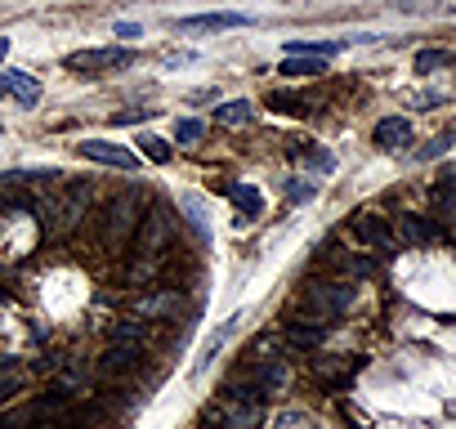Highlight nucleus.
Instances as JSON below:
<instances>
[{
    "label": "nucleus",
    "instance_id": "4468645a",
    "mask_svg": "<svg viewBox=\"0 0 456 429\" xmlns=\"http://www.w3.org/2000/svg\"><path fill=\"white\" fill-rule=\"evenodd\" d=\"M358 233H362L367 242H376L380 251H394V233L376 220V214H362V220H358Z\"/></svg>",
    "mask_w": 456,
    "mask_h": 429
},
{
    "label": "nucleus",
    "instance_id": "bb28decb",
    "mask_svg": "<svg viewBox=\"0 0 456 429\" xmlns=\"http://www.w3.org/2000/svg\"><path fill=\"white\" fill-rule=\"evenodd\" d=\"M10 54V36H0V59H5Z\"/></svg>",
    "mask_w": 456,
    "mask_h": 429
},
{
    "label": "nucleus",
    "instance_id": "6e6552de",
    "mask_svg": "<svg viewBox=\"0 0 456 429\" xmlns=\"http://www.w3.org/2000/svg\"><path fill=\"white\" fill-rule=\"evenodd\" d=\"M371 143H376L380 152L407 148V143H411V121H407V117H380L376 130H371Z\"/></svg>",
    "mask_w": 456,
    "mask_h": 429
},
{
    "label": "nucleus",
    "instance_id": "f03ea898",
    "mask_svg": "<svg viewBox=\"0 0 456 429\" xmlns=\"http://www.w3.org/2000/svg\"><path fill=\"white\" fill-rule=\"evenodd\" d=\"M148 201H152V197L130 183L126 192H117V197L103 206V214H99V242H103L108 255H117L121 247H130V238H134V229H139V214H143Z\"/></svg>",
    "mask_w": 456,
    "mask_h": 429
},
{
    "label": "nucleus",
    "instance_id": "b1692460",
    "mask_svg": "<svg viewBox=\"0 0 456 429\" xmlns=\"http://www.w3.org/2000/svg\"><path fill=\"white\" fill-rule=\"evenodd\" d=\"M148 117H152V108H126V112L112 117V125H139V121H148Z\"/></svg>",
    "mask_w": 456,
    "mask_h": 429
},
{
    "label": "nucleus",
    "instance_id": "9b49d317",
    "mask_svg": "<svg viewBox=\"0 0 456 429\" xmlns=\"http://www.w3.org/2000/svg\"><path fill=\"white\" fill-rule=\"evenodd\" d=\"M398 229H403V238H407V242H420V247L438 238V229L425 220V214H403V220H398Z\"/></svg>",
    "mask_w": 456,
    "mask_h": 429
},
{
    "label": "nucleus",
    "instance_id": "f8f14e48",
    "mask_svg": "<svg viewBox=\"0 0 456 429\" xmlns=\"http://www.w3.org/2000/svg\"><path fill=\"white\" fill-rule=\"evenodd\" d=\"M278 72H282V77H291V81H300V77L309 81V77H322V72H327V63H322V59H300V54H287V63H282Z\"/></svg>",
    "mask_w": 456,
    "mask_h": 429
},
{
    "label": "nucleus",
    "instance_id": "412c9836",
    "mask_svg": "<svg viewBox=\"0 0 456 429\" xmlns=\"http://www.w3.org/2000/svg\"><path fill=\"white\" fill-rule=\"evenodd\" d=\"M291 157H296V161H309V166H318V170H331V166H336L331 152H314V148H291Z\"/></svg>",
    "mask_w": 456,
    "mask_h": 429
},
{
    "label": "nucleus",
    "instance_id": "9d476101",
    "mask_svg": "<svg viewBox=\"0 0 456 429\" xmlns=\"http://www.w3.org/2000/svg\"><path fill=\"white\" fill-rule=\"evenodd\" d=\"M224 192H228V201H233V206H242V214H260V206H265V197H260L256 183H228Z\"/></svg>",
    "mask_w": 456,
    "mask_h": 429
},
{
    "label": "nucleus",
    "instance_id": "0eeeda50",
    "mask_svg": "<svg viewBox=\"0 0 456 429\" xmlns=\"http://www.w3.org/2000/svg\"><path fill=\"white\" fill-rule=\"evenodd\" d=\"M251 23H256L251 14H242V10H228V14H188V19H179L175 28H179V32L201 36V32H228V28H251Z\"/></svg>",
    "mask_w": 456,
    "mask_h": 429
},
{
    "label": "nucleus",
    "instance_id": "f257e3e1",
    "mask_svg": "<svg viewBox=\"0 0 456 429\" xmlns=\"http://www.w3.org/2000/svg\"><path fill=\"white\" fill-rule=\"evenodd\" d=\"M170 247H175V210L152 197L139 214V229L130 238V255L134 260H148V264H166L170 260Z\"/></svg>",
    "mask_w": 456,
    "mask_h": 429
},
{
    "label": "nucleus",
    "instance_id": "ddd939ff",
    "mask_svg": "<svg viewBox=\"0 0 456 429\" xmlns=\"http://www.w3.org/2000/svg\"><path fill=\"white\" fill-rule=\"evenodd\" d=\"M251 117H256V103H247V99H233V103L215 108V121L219 125H247Z\"/></svg>",
    "mask_w": 456,
    "mask_h": 429
},
{
    "label": "nucleus",
    "instance_id": "2eb2a0df",
    "mask_svg": "<svg viewBox=\"0 0 456 429\" xmlns=\"http://www.w3.org/2000/svg\"><path fill=\"white\" fill-rule=\"evenodd\" d=\"M148 336H152V327L143 318H130V322L112 327V340H126V344H148Z\"/></svg>",
    "mask_w": 456,
    "mask_h": 429
},
{
    "label": "nucleus",
    "instance_id": "6ab92c4d",
    "mask_svg": "<svg viewBox=\"0 0 456 429\" xmlns=\"http://www.w3.org/2000/svg\"><path fill=\"white\" fill-rule=\"evenodd\" d=\"M201 134H206V125H201L197 117H183V121L175 125V139H179V143H188V148H192V143H201Z\"/></svg>",
    "mask_w": 456,
    "mask_h": 429
},
{
    "label": "nucleus",
    "instance_id": "20e7f679",
    "mask_svg": "<svg viewBox=\"0 0 456 429\" xmlns=\"http://www.w3.org/2000/svg\"><path fill=\"white\" fill-rule=\"evenodd\" d=\"M134 68V50L130 45H99V50H81L68 59V72L77 77H112V72H126Z\"/></svg>",
    "mask_w": 456,
    "mask_h": 429
},
{
    "label": "nucleus",
    "instance_id": "aec40b11",
    "mask_svg": "<svg viewBox=\"0 0 456 429\" xmlns=\"http://www.w3.org/2000/svg\"><path fill=\"white\" fill-rule=\"evenodd\" d=\"M139 143H143V157H148V161H157V166H161V161H170V143H166V139H157V134H143Z\"/></svg>",
    "mask_w": 456,
    "mask_h": 429
},
{
    "label": "nucleus",
    "instance_id": "39448f33",
    "mask_svg": "<svg viewBox=\"0 0 456 429\" xmlns=\"http://www.w3.org/2000/svg\"><path fill=\"white\" fill-rule=\"evenodd\" d=\"M179 309H183L179 287H152V291L134 295V318H143V322H175Z\"/></svg>",
    "mask_w": 456,
    "mask_h": 429
},
{
    "label": "nucleus",
    "instance_id": "1a4fd4ad",
    "mask_svg": "<svg viewBox=\"0 0 456 429\" xmlns=\"http://www.w3.org/2000/svg\"><path fill=\"white\" fill-rule=\"evenodd\" d=\"M0 94H14L19 99V108H37L41 103V85L28 77V72H0Z\"/></svg>",
    "mask_w": 456,
    "mask_h": 429
},
{
    "label": "nucleus",
    "instance_id": "a211bd4d",
    "mask_svg": "<svg viewBox=\"0 0 456 429\" xmlns=\"http://www.w3.org/2000/svg\"><path fill=\"white\" fill-rule=\"evenodd\" d=\"M287 340H291L296 349H318V344L327 340V331H322V327H291Z\"/></svg>",
    "mask_w": 456,
    "mask_h": 429
},
{
    "label": "nucleus",
    "instance_id": "5701e85b",
    "mask_svg": "<svg viewBox=\"0 0 456 429\" xmlns=\"http://www.w3.org/2000/svg\"><path fill=\"white\" fill-rule=\"evenodd\" d=\"M447 148H452V134H438V139H429V143L416 152V161H434V157H443Z\"/></svg>",
    "mask_w": 456,
    "mask_h": 429
},
{
    "label": "nucleus",
    "instance_id": "f3484780",
    "mask_svg": "<svg viewBox=\"0 0 456 429\" xmlns=\"http://www.w3.org/2000/svg\"><path fill=\"white\" fill-rule=\"evenodd\" d=\"M411 68H416L420 77H429V72H438V68H452V54H447V50H420Z\"/></svg>",
    "mask_w": 456,
    "mask_h": 429
},
{
    "label": "nucleus",
    "instance_id": "393cba45",
    "mask_svg": "<svg viewBox=\"0 0 456 429\" xmlns=\"http://www.w3.org/2000/svg\"><path fill=\"white\" fill-rule=\"evenodd\" d=\"M314 192H318L314 183H287V197H291V201H309Z\"/></svg>",
    "mask_w": 456,
    "mask_h": 429
},
{
    "label": "nucleus",
    "instance_id": "a878e982",
    "mask_svg": "<svg viewBox=\"0 0 456 429\" xmlns=\"http://www.w3.org/2000/svg\"><path fill=\"white\" fill-rule=\"evenodd\" d=\"M19 367V358H10V353H0V376H5V371H14Z\"/></svg>",
    "mask_w": 456,
    "mask_h": 429
},
{
    "label": "nucleus",
    "instance_id": "7ed1b4c3",
    "mask_svg": "<svg viewBox=\"0 0 456 429\" xmlns=\"http://www.w3.org/2000/svg\"><path fill=\"white\" fill-rule=\"evenodd\" d=\"M354 304V287L349 282H314L305 295H300V313L309 322H327L336 313H345Z\"/></svg>",
    "mask_w": 456,
    "mask_h": 429
},
{
    "label": "nucleus",
    "instance_id": "dca6fc26",
    "mask_svg": "<svg viewBox=\"0 0 456 429\" xmlns=\"http://www.w3.org/2000/svg\"><path fill=\"white\" fill-rule=\"evenodd\" d=\"M336 50H340V41H291L287 45V54H300V59H327Z\"/></svg>",
    "mask_w": 456,
    "mask_h": 429
},
{
    "label": "nucleus",
    "instance_id": "4be33fe9",
    "mask_svg": "<svg viewBox=\"0 0 456 429\" xmlns=\"http://www.w3.org/2000/svg\"><path fill=\"white\" fill-rule=\"evenodd\" d=\"M278 112H309V99H300V94H273L269 99Z\"/></svg>",
    "mask_w": 456,
    "mask_h": 429
},
{
    "label": "nucleus",
    "instance_id": "423d86ee",
    "mask_svg": "<svg viewBox=\"0 0 456 429\" xmlns=\"http://www.w3.org/2000/svg\"><path fill=\"white\" fill-rule=\"evenodd\" d=\"M77 152H81L86 161H99V166H112V170H130V174H134V166H139V157H134L130 148L108 143V139H86V143H77Z\"/></svg>",
    "mask_w": 456,
    "mask_h": 429
}]
</instances>
